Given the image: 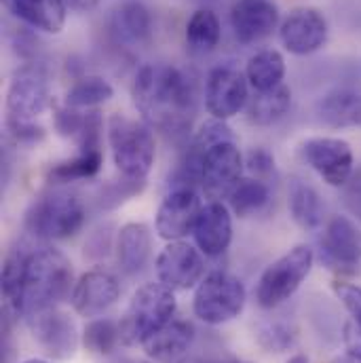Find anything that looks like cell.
Segmentation results:
<instances>
[{
    "label": "cell",
    "instance_id": "cell-38",
    "mask_svg": "<svg viewBox=\"0 0 361 363\" xmlns=\"http://www.w3.org/2000/svg\"><path fill=\"white\" fill-rule=\"evenodd\" d=\"M245 167H248L254 176L267 178V176L274 174V157H272L267 148H256V150H252V152L245 157Z\"/></svg>",
    "mask_w": 361,
    "mask_h": 363
},
{
    "label": "cell",
    "instance_id": "cell-36",
    "mask_svg": "<svg viewBox=\"0 0 361 363\" xmlns=\"http://www.w3.org/2000/svg\"><path fill=\"white\" fill-rule=\"evenodd\" d=\"M334 294L349 311L355 321V330L361 334V287L351 283H334Z\"/></svg>",
    "mask_w": 361,
    "mask_h": 363
},
{
    "label": "cell",
    "instance_id": "cell-22",
    "mask_svg": "<svg viewBox=\"0 0 361 363\" xmlns=\"http://www.w3.org/2000/svg\"><path fill=\"white\" fill-rule=\"evenodd\" d=\"M317 118L330 129L361 127V91L336 87L317 101Z\"/></svg>",
    "mask_w": 361,
    "mask_h": 363
},
{
    "label": "cell",
    "instance_id": "cell-40",
    "mask_svg": "<svg viewBox=\"0 0 361 363\" xmlns=\"http://www.w3.org/2000/svg\"><path fill=\"white\" fill-rule=\"evenodd\" d=\"M334 363H361V357L357 355H353V353H349V355H345V357H340V359H336Z\"/></svg>",
    "mask_w": 361,
    "mask_h": 363
},
{
    "label": "cell",
    "instance_id": "cell-2",
    "mask_svg": "<svg viewBox=\"0 0 361 363\" xmlns=\"http://www.w3.org/2000/svg\"><path fill=\"white\" fill-rule=\"evenodd\" d=\"M74 279L70 260L53 247L34 250L28 256L17 317H32L47 308H55L68 294Z\"/></svg>",
    "mask_w": 361,
    "mask_h": 363
},
{
    "label": "cell",
    "instance_id": "cell-11",
    "mask_svg": "<svg viewBox=\"0 0 361 363\" xmlns=\"http://www.w3.org/2000/svg\"><path fill=\"white\" fill-rule=\"evenodd\" d=\"M319 258L330 271L353 274L361 267V230L345 216H334L319 241Z\"/></svg>",
    "mask_w": 361,
    "mask_h": 363
},
{
    "label": "cell",
    "instance_id": "cell-8",
    "mask_svg": "<svg viewBox=\"0 0 361 363\" xmlns=\"http://www.w3.org/2000/svg\"><path fill=\"white\" fill-rule=\"evenodd\" d=\"M315 262V252L309 245H296L262 272L256 285V300L262 308H277L287 302L304 283Z\"/></svg>",
    "mask_w": 361,
    "mask_h": 363
},
{
    "label": "cell",
    "instance_id": "cell-26",
    "mask_svg": "<svg viewBox=\"0 0 361 363\" xmlns=\"http://www.w3.org/2000/svg\"><path fill=\"white\" fill-rule=\"evenodd\" d=\"M291 106V91L285 85H279L271 91H256L248 101V121L260 127H269L281 121Z\"/></svg>",
    "mask_w": 361,
    "mask_h": 363
},
{
    "label": "cell",
    "instance_id": "cell-6",
    "mask_svg": "<svg viewBox=\"0 0 361 363\" xmlns=\"http://www.w3.org/2000/svg\"><path fill=\"white\" fill-rule=\"evenodd\" d=\"M85 224L83 201L68 190H51L38 196L26 213V230L40 241H64Z\"/></svg>",
    "mask_w": 361,
    "mask_h": 363
},
{
    "label": "cell",
    "instance_id": "cell-17",
    "mask_svg": "<svg viewBox=\"0 0 361 363\" xmlns=\"http://www.w3.org/2000/svg\"><path fill=\"white\" fill-rule=\"evenodd\" d=\"M121 294V285L114 274L106 271H89L85 272L72 287L70 300L72 308L81 317H99L104 315Z\"/></svg>",
    "mask_w": 361,
    "mask_h": 363
},
{
    "label": "cell",
    "instance_id": "cell-1",
    "mask_svg": "<svg viewBox=\"0 0 361 363\" xmlns=\"http://www.w3.org/2000/svg\"><path fill=\"white\" fill-rule=\"evenodd\" d=\"M133 104L155 129L182 131L194 110V93L184 72L172 64H146L133 81Z\"/></svg>",
    "mask_w": 361,
    "mask_h": 363
},
{
    "label": "cell",
    "instance_id": "cell-42",
    "mask_svg": "<svg viewBox=\"0 0 361 363\" xmlns=\"http://www.w3.org/2000/svg\"><path fill=\"white\" fill-rule=\"evenodd\" d=\"M23 363H49V362H45V359H38V357H34V359H26Z\"/></svg>",
    "mask_w": 361,
    "mask_h": 363
},
{
    "label": "cell",
    "instance_id": "cell-34",
    "mask_svg": "<svg viewBox=\"0 0 361 363\" xmlns=\"http://www.w3.org/2000/svg\"><path fill=\"white\" fill-rule=\"evenodd\" d=\"M258 342L265 351L269 353H283L287 349H291L296 345L298 332L291 323L274 319V321H267L258 328Z\"/></svg>",
    "mask_w": 361,
    "mask_h": 363
},
{
    "label": "cell",
    "instance_id": "cell-30",
    "mask_svg": "<svg viewBox=\"0 0 361 363\" xmlns=\"http://www.w3.org/2000/svg\"><path fill=\"white\" fill-rule=\"evenodd\" d=\"M271 201V190L260 178H243L228 196L231 209L239 218H250L260 213Z\"/></svg>",
    "mask_w": 361,
    "mask_h": 363
},
{
    "label": "cell",
    "instance_id": "cell-43",
    "mask_svg": "<svg viewBox=\"0 0 361 363\" xmlns=\"http://www.w3.org/2000/svg\"><path fill=\"white\" fill-rule=\"evenodd\" d=\"M224 363H250V362H224Z\"/></svg>",
    "mask_w": 361,
    "mask_h": 363
},
{
    "label": "cell",
    "instance_id": "cell-35",
    "mask_svg": "<svg viewBox=\"0 0 361 363\" xmlns=\"http://www.w3.org/2000/svg\"><path fill=\"white\" fill-rule=\"evenodd\" d=\"M6 131H9V138L19 146H32L45 138V129L34 125L32 121L6 118Z\"/></svg>",
    "mask_w": 361,
    "mask_h": 363
},
{
    "label": "cell",
    "instance_id": "cell-3",
    "mask_svg": "<svg viewBox=\"0 0 361 363\" xmlns=\"http://www.w3.org/2000/svg\"><path fill=\"white\" fill-rule=\"evenodd\" d=\"M243 167L245 161L237 142H218L201 155L186 152V159L178 172L180 182L176 184V188H194V184H199L207 199L222 201L228 199L235 186L243 180Z\"/></svg>",
    "mask_w": 361,
    "mask_h": 363
},
{
    "label": "cell",
    "instance_id": "cell-16",
    "mask_svg": "<svg viewBox=\"0 0 361 363\" xmlns=\"http://www.w3.org/2000/svg\"><path fill=\"white\" fill-rule=\"evenodd\" d=\"M279 38L291 55H311L328 40V21L321 11L298 6L283 19Z\"/></svg>",
    "mask_w": 361,
    "mask_h": 363
},
{
    "label": "cell",
    "instance_id": "cell-14",
    "mask_svg": "<svg viewBox=\"0 0 361 363\" xmlns=\"http://www.w3.org/2000/svg\"><path fill=\"white\" fill-rule=\"evenodd\" d=\"M159 283L174 291H186L203 281L205 264L201 258V250L184 241H170L157 256L155 262Z\"/></svg>",
    "mask_w": 361,
    "mask_h": 363
},
{
    "label": "cell",
    "instance_id": "cell-31",
    "mask_svg": "<svg viewBox=\"0 0 361 363\" xmlns=\"http://www.w3.org/2000/svg\"><path fill=\"white\" fill-rule=\"evenodd\" d=\"M30 252L28 250H13L6 254L2 264V296L6 302V311H13L17 315L19 298H21V285H23V272Z\"/></svg>",
    "mask_w": 361,
    "mask_h": 363
},
{
    "label": "cell",
    "instance_id": "cell-32",
    "mask_svg": "<svg viewBox=\"0 0 361 363\" xmlns=\"http://www.w3.org/2000/svg\"><path fill=\"white\" fill-rule=\"evenodd\" d=\"M114 89L112 85L101 77H85L79 83H74L66 93V106L70 108H95L99 104H106L112 99Z\"/></svg>",
    "mask_w": 361,
    "mask_h": 363
},
{
    "label": "cell",
    "instance_id": "cell-41",
    "mask_svg": "<svg viewBox=\"0 0 361 363\" xmlns=\"http://www.w3.org/2000/svg\"><path fill=\"white\" fill-rule=\"evenodd\" d=\"M287 363H309V357L306 355H294Z\"/></svg>",
    "mask_w": 361,
    "mask_h": 363
},
{
    "label": "cell",
    "instance_id": "cell-12",
    "mask_svg": "<svg viewBox=\"0 0 361 363\" xmlns=\"http://www.w3.org/2000/svg\"><path fill=\"white\" fill-rule=\"evenodd\" d=\"M28 323L34 334V340L40 345V349L49 357L62 359V362L74 357L81 345V336H79L77 323L72 321L68 313L60 311L57 306L47 308L43 313L28 317Z\"/></svg>",
    "mask_w": 361,
    "mask_h": 363
},
{
    "label": "cell",
    "instance_id": "cell-39",
    "mask_svg": "<svg viewBox=\"0 0 361 363\" xmlns=\"http://www.w3.org/2000/svg\"><path fill=\"white\" fill-rule=\"evenodd\" d=\"M66 6L70 9H77V11H91L99 0H64Z\"/></svg>",
    "mask_w": 361,
    "mask_h": 363
},
{
    "label": "cell",
    "instance_id": "cell-21",
    "mask_svg": "<svg viewBox=\"0 0 361 363\" xmlns=\"http://www.w3.org/2000/svg\"><path fill=\"white\" fill-rule=\"evenodd\" d=\"M4 6L13 17L45 34H60L66 26L64 0H4Z\"/></svg>",
    "mask_w": 361,
    "mask_h": 363
},
{
    "label": "cell",
    "instance_id": "cell-33",
    "mask_svg": "<svg viewBox=\"0 0 361 363\" xmlns=\"http://www.w3.org/2000/svg\"><path fill=\"white\" fill-rule=\"evenodd\" d=\"M81 342L93 355H110L121 342V325L112 319H93L83 330Z\"/></svg>",
    "mask_w": 361,
    "mask_h": 363
},
{
    "label": "cell",
    "instance_id": "cell-44",
    "mask_svg": "<svg viewBox=\"0 0 361 363\" xmlns=\"http://www.w3.org/2000/svg\"><path fill=\"white\" fill-rule=\"evenodd\" d=\"M138 363H152V362H138Z\"/></svg>",
    "mask_w": 361,
    "mask_h": 363
},
{
    "label": "cell",
    "instance_id": "cell-18",
    "mask_svg": "<svg viewBox=\"0 0 361 363\" xmlns=\"http://www.w3.org/2000/svg\"><path fill=\"white\" fill-rule=\"evenodd\" d=\"M192 235L201 254L209 258L222 256L233 241L231 209L222 201H209L207 205H203L196 224L192 228Z\"/></svg>",
    "mask_w": 361,
    "mask_h": 363
},
{
    "label": "cell",
    "instance_id": "cell-15",
    "mask_svg": "<svg viewBox=\"0 0 361 363\" xmlns=\"http://www.w3.org/2000/svg\"><path fill=\"white\" fill-rule=\"evenodd\" d=\"M203 205L194 188H174L159 205L155 216V228L165 241H182L192 233Z\"/></svg>",
    "mask_w": 361,
    "mask_h": 363
},
{
    "label": "cell",
    "instance_id": "cell-7",
    "mask_svg": "<svg viewBox=\"0 0 361 363\" xmlns=\"http://www.w3.org/2000/svg\"><path fill=\"white\" fill-rule=\"evenodd\" d=\"M248 294L241 283L231 272H209L194 291L192 311L207 325H224L241 315Z\"/></svg>",
    "mask_w": 361,
    "mask_h": 363
},
{
    "label": "cell",
    "instance_id": "cell-5",
    "mask_svg": "<svg viewBox=\"0 0 361 363\" xmlns=\"http://www.w3.org/2000/svg\"><path fill=\"white\" fill-rule=\"evenodd\" d=\"M178 302L174 289L163 283L142 285L129 300L121 319V340L125 345H144L152 334L174 321Z\"/></svg>",
    "mask_w": 361,
    "mask_h": 363
},
{
    "label": "cell",
    "instance_id": "cell-29",
    "mask_svg": "<svg viewBox=\"0 0 361 363\" xmlns=\"http://www.w3.org/2000/svg\"><path fill=\"white\" fill-rule=\"evenodd\" d=\"M104 165V152L101 148H81L77 157L57 163L49 172V180L55 184H68L77 180H89L99 174Z\"/></svg>",
    "mask_w": 361,
    "mask_h": 363
},
{
    "label": "cell",
    "instance_id": "cell-25",
    "mask_svg": "<svg viewBox=\"0 0 361 363\" xmlns=\"http://www.w3.org/2000/svg\"><path fill=\"white\" fill-rule=\"evenodd\" d=\"M287 205L294 222L304 230H317L323 224L326 205L319 192L302 178H291L287 188Z\"/></svg>",
    "mask_w": 361,
    "mask_h": 363
},
{
    "label": "cell",
    "instance_id": "cell-24",
    "mask_svg": "<svg viewBox=\"0 0 361 363\" xmlns=\"http://www.w3.org/2000/svg\"><path fill=\"white\" fill-rule=\"evenodd\" d=\"M110 28L118 43L140 47L146 45L152 36V17L142 2L127 0L114 11Z\"/></svg>",
    "mask_w": 361,
    "mask_h": 363
},
{
    "label": "cell",
    "instance_id": "cell-27",
    "mask_svg": "<svg viewBox=\"0 0 361 363\" xmlns=\"http://www.w3.org/2000/svg\"><path fill=\"white\" fill-rule=\"evenodd\" d=\"M222 26L211 9H199L186 23V45L194 55L211 53L220 43Z\"/></svg>",
    "mask_w": 361,
    "mask_h": 363
},
{
    "label": "cell",
    "instance_id": "cell-20",
    "mask_svg": "<svg viewBox=\"0 0 361 363\" xmlns=\"http://www.w3.org/2000/svg\"><path fill=\"white\" fill-rule=\"evenodd\" d=\"M194 342V330L188 321H172L152 334L142 347L155 363H182Z\"/></svg>",
    "mask_w": 361,
    "mask_h": 363
},
{
    "label": "cell",
    "instance_id": "cell-19",
    "mask_svg": "<svg viewBox=\"0 0 361 363\" xmlns=\"http://www.w3.org/2000/svg\"><path fill=\"white\" fill-rule=\"evenodd\" d=\"M279 23V9L271 0H235L231 26L235 38L243 45L267 38Z\"/></svg>",
    "mask_w": 361,
    "mask_h": 363
},
{
    "label": "cell",
    "instance_id": "cell-37",
    "mask_svg": "<svg viewBox=\"0 0 361 363\" xmlns=\"http://www.w3.org/2000/svg\"><path fill=\"white\" fill-rule=\"evenodd\" d=\"M85 114L79 112V108H70V106H57L55 108V129L60 131V135L64 138H77L81 127H83Z\"/></svg>",
    "mask_w": 361,
    "mask_h": 363
},
{
    "label": "cell",
    "instance_id": "cell-13",
    "mask_svg": "<svg viewBox=\"0 0 361 363\" xmlns=\"http://www.w3.org/2000/svg\"><path fill=\"white\" fill-rule=\"evenodd\" d=\"M245 74L231 66H218L209 72L205 83V108L211 118L228 121L239 114L250 101Z\"/></svg>",
    "mask_w": 361,
    "mask_h": 363
},
{
    "label": "cell",
    "instance_id": "cell-10",
    "mask_svg": "<svg viewBox=\"0 0 361 363\" xmlns=\"http://www.w3.org/2000/svg\"><path fill=\"white\" fill-rule=\"evenodd\" d=\"M300 155L321 180L334 188L345 186L353 176V150L340 138H309L302 142Z\"/></svg>",
    "mask_w": 361,
    "mask_h": 363
},
{
    "label": "cell",
    "instance_id": "cell-23",
    "mask_svg": "<svg viewBox=\"0 0 361 363\" xmlns=\"http://www.w3.org/2000/svg\"><path fill=\"white\" fill-rule=\"evenodd\" d=\"M152 254V233L144 222H129L116 237V260L123 272L138 274L144 271Z\"/></svg>",
    "mask_w": 361,
    "mask_h": 363
},
{
    "label": "cell",
    "instance_id": "cell-4",
    "mask_svg": "<svg viewBox=\"0 0 361 363\" xmlns=\"http://www.w3.org/2000/svg\"><path fill=\"white\" fill-rule=\"evenodd\" d=\"M108 144L116 169L127 182L144 184L157 159V140L146 121L112 114L108 121Z\"/></svg>",
    "mask_w": 361,
    "mask_h": 363
},
{
    "label": "cell",
    "instance_id": "cell-28",
    "mask_svg": "<svg viewBox=\"0 0 361 363\" xmlns=\"http://www.w3.org/2000/svg\"><path fill=\"white\" fill-rule=\"evenodd\" d=\"M285 60L277 49H262L250 57L245 79L254 91H271L283 85Z\"/></svg>",
    "mask_w": 361,
    "mask_h": 363
},
{
    "label": "cell",
    "instance_id": "cell-9",
    "mask_svg": "<svg viewBox=\"0 0 361 363\" xmlns=\"http://www.w3.org/2000/svg\"><path fill=\"white\" fill-rule=\"evenodd\" d=\"M51 106L49 74L43 66L30 64L15 70L6 91V118L34 121Z\"/></svg>",
    "mask_w": 361,
    "mask_h": 363
}]
</instances>
